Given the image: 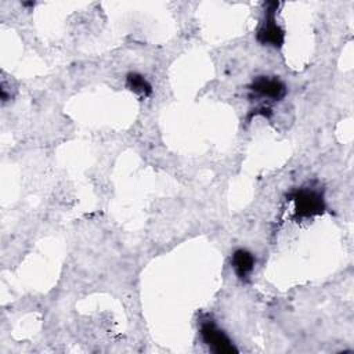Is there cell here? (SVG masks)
Returning <instances> with one entry per match:
<instances>
[{"instance_id": "cell-2", "label": "cell", "mask_w": 354, "mask_h": 354, "mask_svg": "<svg viewBox=\"0 0 354 354\" xmlns=\"http://www.w3.org/2000/svg\"><path fill=\"white\" fill-rule=\"evenodd\" d=\"M199 333L203 343L209 347L210 351L216 354H235L238 348L227 333L217 326L214 319L210 317L202 318L199 322Z\"/></svg>"}, {"instance_id": "cell-5", "label": "cell", "mask_w": 354, "mask_h": 354, "mask_svg": "<svg viewBox=\"0 0 354 354\" xmlns=\"http://www.w3.org/2000/svg\"><path fill=\"white\" fill-rule=\"evenodd\" d=\"M254 263H256V259L254 256L246 250V249H236L232 252L231 254V266H232V270L235 272V275L246 282L254 268Z\"/></svg>"}, {"instance_id": "cell-3", "label": "cell", "mask_w": 354, "mask_h": 354, "mask_svg": "<svg viewBox=\"0 0 354 354\" xmlns=\"http://www.w3.org/2000/svg\"><path fill=\"white\" fill-rule=\"evenodd\" d=\"M278 1H267L264 8V19L256 33V39L263 46H271L275 48L282 47L285 41V32L278 25L275 19V12L278 10Z\"/></svg>"}, {"instance_id": "cell-7", "label": "cell", "mask_w": 354, "mask_h": 354, "mask_svg": "<svg viewBox=\"0 0 354 354\" xmlns=\"http://www.w3.org/2000/svg\"><path fill=\"white\" fill-rule=\"evenodd\" d=\"M22 6H35V3H22Z\"/></svg>"}, {"instance_id": "cell-4", "label": "cell", "mask_w": 354, "mask_h": 354, "mask_svg": "<svg viewBox=\"0 0 354 354\" xmlns=\"http://www.w3.org/2000/svg\"><path fill=\"white\" fill-rule=\"evenodd\" d=\"M249 88L256 95L267 98L272 102L281 101L286 95V86L277 76H257Z\"/></svg>"}, {"instance_id": "cell-1", "label": "cell", "mask_w": 354, "mask_h": 354, "mask_svg": "<svg viewBox=\"0 0 354 354\" xmlns=\"http://www.w3.org/2000/svg\"><path fill=\"white\" fill-rule=\"evenodd\" d=\"M289 198L295 202L296 218H308L319 216L326 209L322 192L315 188H299L293 191L289 195Z\"/></svg>"}, {"instance_id": "cell-6", "label": "cell", "mask_w": 354, "mask_h": 354, "mask_svg": "<svg viewBox=\"0 0 354 354\" xmlns=\"http://www.w3.org/2000/svg\"><path fill=\"white\" fill-rule=\"evenodd\" d=\"M126 86L130 91L140 97H148L152 94V86L151 83L140 73L137 72H130L126 76Z\"/></svg>"}]
</instances>
